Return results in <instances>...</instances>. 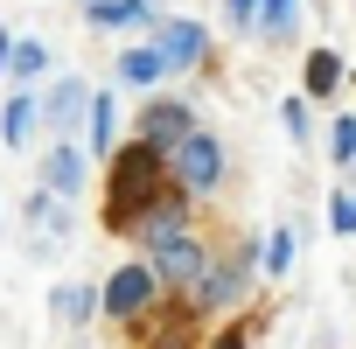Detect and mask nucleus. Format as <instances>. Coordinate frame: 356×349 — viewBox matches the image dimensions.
<instances>
[{
  "mask_svg": "<svg viewBox=\"0 0 356 349\" xmlns=\"http://www.w3.org/2000/svg\"><path fill=\"white\" fill-rule=\"evenodd\" d=\"M168 196V174H161V154L147 140H126L112 154V189H105V231L112 238H133V224Z\"/></svg>",
  "mask_w": 356,
  "mask_h": 349,
  "instance_id": "nucleus-1",
  "label": "nucleus"
},
{
  "mask_svg": "<svg viewBox=\"0 0 356 349\" xmlns=\"http://www.w3.org/2000/svg\"><path fill=\"white\" fill-rule=\"evenodd\" d=\"M252 286H259V252L238 238L224 259H203V273L189 279V307H196V314H231Z\"/></svg>",
  "mask_w": 356,
  "mask_h": 349,
  "instance_id": "nucleus-2",
  "label": "nucleus"
},
{
  "mask_svg": "<svg viewBox=\"0 0 356 349\" xmlns=\"http://www.w3.org/2000/svg\"><path fill=\"white\" fill-rule=\"evenodd\" d=\"M161 174H168V189H182V196H217L224 189V140L210 126H189L161 154Z\"/></svg>",
  "mask_w": 356,
  "mask_h": 349,
  "instance_id": "nucleus-3",
  "label": "nucleus"
},
{
  "mask_svg": "<svg viewBox=\"0 0 356 349\" xmlns=\"http://www.w3.org/2000/svg\"><path fill=\"white\" fill-rule=\"evenodd\" d=\"M203 259H210V252H203V238H196V231H175V238H154L140 266L154 273V286H161V293H175V286H189V279L203 273Z\"/></svg>",
  "mask_w": 356,
  "mask_h": 349,
  "instance_id": "nucleus-4",
  "label": "nucleus"
},
{
  "mask_svg": "<svg viewBox=\"0 0 356 349\" xmlns=\"http://www.w3.org/2000/svg\"><path fill=\"white\" fill-rule=\"evenodd\" d=\"M147 49L161 56V70H203V56H210V35H203V22L154 15V29H147Z\"/></svg>",
  "mask_w": 356,
  "mask_h": 349,
  "instance_id": "nucleus-5",
  "label": "nucleus"
},
{
  "mask_svg": "<svg viewBox=\"0 0 356 349\" xmlns=\"http://www.w3.org/2000/svg\"><path fill=\"white\" fill-rule=\"evenodd\" d=\"M154 300H161V286H154V273H147L140 259H133V266H119V273L98 286V314H105V321H140Z\"/></svg>",
  "mask_w": 356,
  "mask_h": 349,
  "instance_id": "nucleus-6",
  "label": "nucleus"
},
{
  "mask_svg": "<svg viewBox=\"0 0 356 349\" xmlns=\"http://www.w3.org/2000/svg\"><path fill=\"white\" fill-rule=\"evenodd\" d=\"M189 126H196V112H189L182 98H154V105H147V112L133 119V140H147L154 154H168V147H175V140H182Z\"/></svg>",
  "mask_w": 356,
  "mask_h": 349,
  "instance_id": "nucleus-7",
  "label": "nucleus"
},
{
  "mask_svg": "<svg viewBox=\"0 0 356 349\" xmlns=\"http://www.w3.org/2000/svg\"><path fill=\"white\" fill-rule=\"evenodd\" d=\"M35 105H42V126H49V133H70V126H84L91 84H84V77H56V84L35 91Z\"/></svg>",
  "mask_w": 356,
  "mask_h": 349,
  "instance_id": "nucleus-8",
  "label": "nucleus"
},
{
  "mask_svg": "<svg viewBox=\"0 0 356 349\" xmlns=\"http://www.w3.org/2000/svg\"><path fill=\"white\" fill-rule=\"evenodd\" d=\"M42 189L49 196H84V147H70V140H56L49 154H42Z\"/></svg>",
  "mask_w": 356,
  "mask_h": 349,
  "instance_id": "nucleus-9",
  "label": "nucleus"
},
{
  "mask_svg": "<svg viewBox=\"0 0 356 349\" xmlns=\"http://www.w3.org/2000/svg\"><path fill=\"white\" fill-rule=\"evenodd\" d=\"M175 231H196V224H189V196H182V189H168V196H161V203H154V210L133 224V238H140V245L175 238Z\"/></svg>",
  "mask_w": 356,
  "mask_h": 349,
  "instance_id": "nucleus-10",
  "label": "nucleus"
},
{
  "mask_svg": "<svg viewBox=\"0 0 356 349\" xmlns=\"http://www.w3.org/2000/svg\"><path fill=\"white\" fill-rule=\"evenodd\" d=\"M161 8H140V0H84V22L91 29H154Z\"/></svg>",
  "mask_w": 356,
  "mask_h": 349,
  "instance_id": "nucleus-11",
  "label": "nucleus"
},
{
  "mask_svg": "<svg viewBox=\"0 0 356 349\" xmlns=\"http://www.w3.org/2000/svg\"><path fill=\"white\" fill-rule=\"evenodd\" d=\"M35 126H42L35 91H15L8 105H0V140H8V147H29V140H35Z\"/></svg>",
  "mask_w": 356,
  "mask_h": 349,
  "instance_id": "nucleus-12",
  "label": "nucleus"
},
{
  "mask_svg": "<svg viewBox=\"0 0 356 349\" xmlns=\"http://www.w3.org/2000/svg\"><path fill=\"white\" fill-rule=\"evenodd\" d=\"M84 140H91V154H112V147H119V105H112V91H91V105H84Z\"/></svg>",
  "mask_w": 356,
  "mask_h": 349,
  "instance_id": "nucleus-13",
  "label": "nucleus"
},
{
  "mask_svg": "<svg viewBox=\"0 0 356 349\" xmlns=\"http://www.w3.org/2000/svg\"><path fill=\"white\" fill-rule=\"evenodd\" d=\"M252 29H259L266 42H293V29H300V0H259Z\"/></svg>",
  "mask_w": 356,
  "mask_h": 349,
  "instance_id": "nucleus-14",
  "label": "nucleus"
},
{
  "mask_svg": "<svg viewBox=\"0 0 356 349\" xmlns=\"http://www.w3.org/2000/svg\"><path fill=\"white\" fill-rule=\"evenodd\" d=\"M8 77H15V84H42V77H49V49H42L35 35H22V42L8 49Z\"/></svg>",
  "mask_w": 356,
  "mask_h": 349,
  "instance_id": "nucleus-15",
  "label": "nucleus"
},
{
  "mask_svg": "<svg viewBox=\"0 0 356 349\" xmlns=\"http://www.w3.org/2000/svg\"><path fill=\"white\" fill-rule=\"evenodd\" d=\"M252 252H259V279H280V273L293 266V231H286V224H273Z\"/></svg>",
  "mask_w": 356,
  "mask_h": 349,
  "instance_id": "nucleus-16",
  "label": "nucleus"
},
{
  "mask_svg": "<svg viewBox=\"0 0 356 349\" xmlns=\"http://www.w3.org/2000/svg\"><path fill=\"white\" fill-rule=\"evenodd\" d=\"M161 77H168V70H161V56H154L147 42H133V49L119 56V84H140V91H154Z\"/></svg>",
  "mask_w": 356,
  "mask_h": 349,
  "instance_id": "nucleus-17",
  "label": "nucleus"
},
{
  "mask_svg": "<svg viewBox=\"0 0 356 349\" xmlns=\"http://www.w3.org/2000/svg\"><path fill=\"white\" fill-rule=\"evenodd\" d=\"M49 307H56L63 321H91V314H98V286H84V279H63V286L49 293Z\"/></svg>",
  "mask_w": 356,
  "mask_h": 349,
  "instance_id": "nucleus-18",
  "label": "nucleus"
},
{
  "mask_svg": "<svg viewBox=\"0 0 356 349\" xmlns=\"http://www.w3.org/2000/svg\"><path fill=\"white\" fill-rule=\"evenodd\" d=\"M335 84H342V56H335V49H314V56H307V91H300V98H328Z\"/></svg>",
  "mask_w": 356,
  "mask_h": 349,
  "instance_id": "nucleus-19",
  "label": "nucleus"
},
{
  "mask_svg": "<svg viewBox=\"0 0 356 349\" xmlns=\"http://www.w3.org/2000/svg\"><path fill=\"white\" fill-rule=\"evenodd\" d=\"M29 224L56 238V231H63V196H49V189H35V196H29Z\"/></svg>",
  "mask_w": 356,
  "mask_h": 349,
  "instance_id": "nucleus-20",
  "label": "nucleus"
},
{
  "mask_svg": "<svg viewBox=\"0 0 356 349\" xmlns=\"http://www.w3.org/2000/svg\"><path fill=\"white\" fill-rule=\"evenodd\" d=\"M328 231H335V238H356V196H349V189L328 196Z\"/></svg>",
  "mask_w": 356,
  "mask_h": 349,
  "instance_id": "nucleus-21",
  "label": "nucleus"
},
{
  "mask_svg": "<svg viewBox=\"0 0 356 349\" xmlns=\"http://www.w3.org/2000/svg\"><path fill=\"white\" fill-rule=\"evenodd\" d=\"M328 147H335V161H342V168L356 161V119H349V112H342V119L328 126Z\"/></svg>",
  "mask_w": 356,
  "mask_h": 349,
  "instance_id": "nucleus-22",
  "label": "nucleus"
},
{
  "mask_svg": "<svg viewBox=\"0 0 356 349\" xmlns=\"http://www.w3.org/2000/svg\"><path fill=\"white\" fill-rule=\"evenodd\" d=\"M280 119H286V133H293V140H307V98H286V105H280Z\"/></svg>",
  "mask_w": 356,
  "mask_h": 349,
  "instance_id": "nucleus-23",
  "label": "nucleus"
},
{
  "mask_svg": "<svg viewBox=\"0 0 356 349\" xmlns=\"http://www.w3.org/2000/svg\"><path fill=\"white\" fill-rule=\"evenodd\" d=\"M252 15H259V0H224V22L231 29H252Z\"/></svg>",
  "mask_w": 356,
  "mask_h": 349,
  "instance_id": "nucleus-24",
  "label": "nucleus"
},
{
  "mask_svg": "<svg viewBox=\"0 0 356 349\" xmlns=\"http://www.w3.org/2000/svg\"><path fill=\"white\" fill-rule=\"evenodd\" d=\"M245 342H252V321H231V328L217 335V349H245Z\"/></svg>",
  "mask_w": 356,
  "mask_h": 349,
  "instance_id": "nucleus-25",
  "label": "nucleus"
},
{
  "mask_svg": "<svg viewBox=\"0 0 356 349\" xmlns=\"http://www.w3.org/2000/svg\"><path fill=\"white\" fill-rule=\"evenodd\" d=\"M140 349H189V335L175 328V335H154V342H140Z\"/></svg>",
  "mask_w": 356,
  "mask_h": 349,
  "instance_id": "nucleus-26",
  "label": "nucleus"
},
{
  "mask_svg": "<svg viewBox=\"0 0 356 349\" xmlns=\"http://www.w3.org/2000/svg\"><path fill=\"white\" fill-rule=\"evenodd\" d=\"M8 49H15V35H0V77H8Z\"/></svg>",
  "mask_w": 356,
  "mask_h": 349,
  "instance_id": "nucleus-27",
  "label": "nucleus"
},
{
  "mask_svg": "<svg viewBox=\"0 0 356 349\" xmlns=\"http://www.w3.org/2000/svg\"><path fill=\"white\" fill-rule=\"evenodd\" d=\"M140 8H154V0H140Z\"/></svg>",
  "mask_w": 356,
  "mask_h": 349,
  "instance_id": "nucleus-28",
  "label": "nucleus"
}]
</instances>
